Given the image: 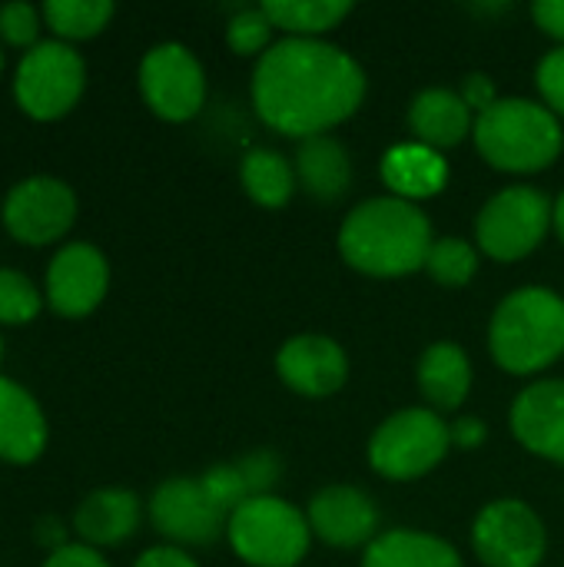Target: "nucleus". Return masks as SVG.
<instances>
[{"instance_id": "obj_18", "label": "nucleus", "mask_w": 564, "mask_h": 567, "mask_svg": "<svg viewBox=\"0 0 564 567\" xmlns=\"http://www.w3.org/2000/svg\"><path fill=\"white\" fill-rule=\"evenodd\" d=\"M50 439L40 402L13 379L0 375V462L33 465Z\"/></svg>"}, {"instance_id": "obj_15", "label": "nucleus", "mask_w": 564, "mask_h": 567, "mask_svg": "<svg viewBox=\"0 0 564 567\" xmlns=\"http://www.w3.org/2000/svg\"><path fill=\"white\" fill-rule=\"evenodd\" d=\"M309 532L329 548H359L372 545L379 535V508L356 485H329L309 498L306 508Z\"/></svg>"}, {"instance_id": "obj_10", "label": "nucleus", "mask_w": 564, "mask_h": 567, "mask_svg": "<svg viewBox=\"0 0 564 567\" xmlns=\"http://www.w3.org/2000/svg\"><path fill=\"white\" fill-rule=\"evenodd\" d=\"M0 223L7 236L23 246L60 243L76 223V193L57 176H27L7 189Z\"/></svg>"}, {"instance_id": "obj_29", "label": "nucleus", "mask_w": 564, "mask_h": 567, "mask_svg": "<svg viewBox=\"0 0 564 567\" xmlns=\"http://www.w3.org/2000/svg\"><path fill=\"white\" fill-rule=\"evenodd\" d=\"M273 20L266 17L263 7H246L236 10L226 23V43L239 56H263L273 47Z\"/></svg>"}, {"instance_id": "obj_2", "label": "nucleus", "mask_w": 564, "mask_h": 567, "mask_svg": "<svg viewBox=\"0 0 564 567\" xmlns=\"http://www.w3.org/2000/svg\"><path fill=\"white\" fill-rule=\"evenodd\" d=\"M432 243L429 216L399 196H372L339 226V256L372 279H402L425 269Z\"/></svg>"}, {"instance_id": "obj_11", "label": "nucleus", "mask_w": 564, "mask_h": 567, "mask_svg": "<svg viewBox=\"0 0 564 567\" xmlns=\"http://www.w3.org/2000/svg\"><path fill=\"white\" fill-rule=\"evenodd\" d=\"M472 548L485 567H539L548 535L529 502L499 498L475 515Z\"/></svg>"}, {"instance_id": "obj_28", "label": "nucleus", "mask_w": 564, "mask_h": 567, "mask_svg": "<svg viewBox=\"0 0 564 567\" xmlns=\"http://www.w3.org/2000/svg\"><path fill=\"white\" fill-rule=\"evenodd\" d=\"M43 309V292L30 276L0 266V326H30Z\"/></svg>"}, {"instance_id": "obj_21", "label": "nucleus", "mask_w": 564, "mask_h": 567, "mask_svg": "<svg viewBox=\"0 0 564 567\" xmlns=\"http://www.w3.org/2000/svg\"><path fill=\"white\" fill-rule=\"evenodd\" d=\"M293 166H296L299 186L312 199H319V203L339 199L349 189V183H352L349 150L336 136H329V133L302 140L299 150H296V163Z\"/></svg>"}, {"instance_id": "obj_3", "label": "nucleus", "mask_w": 564, "mask_h": 567, "mask_svg": "<svg viewBox=\"0 0 564 567\" xmlns=\"http://www.w3.org/2000/svg\"><path fill=\"white\" fill-rule=\"evenodd\" d=\"M489 352L512 375H535L564 355V296L548 286L509 292L489 322Z\"/></svg>"}, {"instance_id": "obj_36", "label": "nucleus", "mask_w": 564, "mask_h": 567, "mask_svg": "<svg viewBox=\"0 0 564 567\" xmlns=\"http://www.w3.org/2000/svg\"><path fill=\"white\" fill-rule=\"evenodd\" d=\"M532 17L545 37L558 40V47H564V0H535Z\"/></svg>"}, {"instance_id": "obj_37", "label": "nucleus", "mask_w": 564, "mask_h": 567, "mask_svg": "<svg viewBox=\"0 0 564 567\" xmlns=\"http://www.w3.org/2000/svg\"><path fill=\"white\" fill-rule=\"evenodd\" d=\"M133 567H199L196 558H189L186 548H176V545H156V548H146L136 565Z\"/></svg>"}, {"instance_id": "obj_31", "label": "nucleus", "mask_w": 564, "mask_h": 567, "mask_svg": "<svg viewBox=\"0 0 564 567\" xmlns=\"http://www.w3.org/2000/svg\"><path fill=\"white\" fill-rule=\"evenodd\" d=\"M199 482H203L206 495L213 498V505H216L226 518H229V515H233L246 498H249V488H246V482H243V475H239L236 462L206 468V472L199 475Z\"/></svg>"}, {"instance_id": "obj_17", "label": "nucleus", "mask_w": 564, "mask_h": 567, "mask_svg": "<svg viewBox=\"0 0 564 567\" xmlns=\"http://www.w3.org/2000/svg\"><path fill=\"white\" fill-rule=\"evenodd\" d=\"M143 522V502L130 488H96L73 512V532L80 545L116 548L136 535Z\"/></svg>"}, {"instance_id": "obj_7", "label": "nucleus", "mask_w": 564, "mask_h": 567, "mask_svg": "<svg viewBox=\"0 0 564 567\" xmlns=\"http://www.w3.org/2000/svg\"><path fill=\"white\" fill-rule=\"evenodd\" d=\"M452 449L449 422L432 409H402L369 439V465L386 482H416L429 475Z\"/></svg>"}, {"instance_id": "obj_23", "label": "nucleus", "mask_w": 564, "mask_h": 567, "mask_svg": "<svg viewBox=\"0 0 564 567\" xmlns=\"http://www.w3.org/2000/svg\"><path fill=\"white\" fill-rule=\"evenodd\" d=\"M362 567H465L462 555L439 535L416 532V528H396L379 535L366 555Z\"/></svg>"}, {"instance_id": "obj_27", "label": "nucleus", "mask_w": 564, "mask_h": 567, "mask_svg": "<svg viewBox=\"0 0 564 567\" xmlns=\"http://www.w3.org/2000/svg\"><path fill=\"white\" fill-rule=\"evenodd\" d=\"M425 272L445 289H462L479 272V246L459 236H442L432 243L425 256Z\"/></svg>"}, {"instance_id": "obj_6", "label": "nucleus", "mask_w": 564, "mask_h": 567, "mask_svg": "<svg viewBox=\"0 0 564 567\" xmlns=\"http://www.w3.org/2000/svg\"><path fill=\"white\" fill-rule=\"evenodd\" d=\"M86 90V63L73 43L40 40L33 50L20 53L13 70V100L17 106L37 120L53 123L63 120Z\"/></svg>"}, {"instance_id": "obj_16", "label": "nucleus", "mask_w": 564, "mask_h": 567, "mask_svg": "<svg viewBox=\"0 0 564 567\" xmlns=\"http://www.w3.org/2000/svg\"><path fill=\"white\" fill-rule=\"evenodd\" d=\"M512 435L522 449L545 462L564 465V382L539 379L532 382L509 412Z\"/></svg>"}, {"instance_id": "obj_4", "label": "nucleus", "mask_w": 564, "mask_h": 567, "mask_svg": "<svg viewBox=\"0 0 564 567\" xmlns=\"http://www.w3.org/2000/svg\"><path fill=\"white\" fill-rule=\"evenodd\" d=\"M482 159L502 173H542L564 150L562 120L535 100L505 96L475 116L472 130Z\"/></svg>"}, {"instance_id": "obj_12", "label": "nucleus", "mask_w": 564, "mask_h": 567, "mask_svg": "<svg viewBox=\"0 0 564 567\" xmlns=\"http://www.w3.org/2000/svg\"><path fill=\"white\" fill-rule=\"evenodd\" d=\"M150 522L153 528L176 548H203L226 535V515L206 495L199 475H176L156 485L150 498Z\"/></svg>"}, {"instance_id": "obj_38", "label": "nucleus", "mask_w": 564, "mask_h": 567, "mask_svg": "<svg viewBox=\"0 0 564 567\" xmlns=\"http://www.w3.org/2000/svg\"><path fill=\"white\" fill-rule=\"evenodd\" d=\"M449 429H452V445L462 449V452H475V449L489 439L485 422L475 419V415H462V419H455Z\"/></svg>"}, {"instance_id": "obj_33", "label": "nucleus", "mask_w": 564, "mask_h": 567, "mask_svg": "<svg viewBox=\"0 0 564 567\" xmlns=\"http://www.w3.org/2000/svg\"><path fill=\"white\" fill-rule=\"evenodd\" d=\"M535 86L542 93V103L564 120V47H555L552 53L542 56L535 70Z\"/></svg>"}, {"instance_id": "obj_26", "label": "nucleus", "mask_w": 564, "mask_h": 567, "mask_svg": "<svg viewBox=\"0 0 564 567\" xmlns=\"http://www.w3.org/2000/svg\"><path fill=\"white\" fill-rule=\"evenodd\" d=\"M40 13L53 40L76 43V40H90L103 33L116 7L110 0H47L40 3Z\"/></svg>"}, {"instance_id": "obj_22", "label": "nucleus", "mask_w": 564, "mask_h": 567, "mask_svg": "<svg viewBox=\"0 0 564 567\" xmlns=\"http://www.w3.org/2000/svg\"><path fill=\"white\" fill-rule=\"evenodd\" d=\"M419 389L432 412H455L472 392V362L459 342H435L419 359Z\"/></svg>"}, {"instance_id": "obj_34", "label": "nucleus", "mask_w": 564, "mask_h": 567, "mask_svg": "<svg viewBox=\"0 0 564 567\" xmlns=\"http://www.w3.org/2000/svg\"><path fill=\"white\" fill-rule=\"evenodd\" d=\"M459 96L465 100V106L479 116V113H485V110H492L502 96H499V90H495V80L489 76V73H469L465 80H462V86H459Z\"/></svg>"}, {"instance_id": "obj_8", "label": "nucleus", "mask_w": 564, "mask_h": 567, "mask_svg": "<svg viewBox=\"0 0 564 567\" xmlns=\"http://www.w3.org/2000/svg\"><path fill=\"white\" fill-rule=\"evenodd\" d=\"M552 203L535 186H509L495 193L475 219V246L495 262L532 256L552 229Z\"/></svg>"}, {"instance_id": "obj_19", "label": "nucleus", "mask_w": 564, "mask_h": 567, "mask_svg": "<svg viewBox=\"0 0 564 567\" xmlns=\"http://www.w3.org/2000/svg\"><path fill=\"white\" fill-rule=\"evenodd\" d=\"M409 130L416 143H425L442 153L472 136L475 113L465 106L459 90L429 86L409 103Z\"/></svg>"}, {"instance_id": "obj_35", "label": "nucleus", "mask_w": 564, "mask_h": 567, "mask_svg": "<svg viewBox=\"0 0 564 567\" xmlns=\"http://www.w3.org/2000/svg\"><path fill=\"white\" fill-rule=\"evenodd\" d=\"M40 567H113V565H110L96 548L80 545V542H70V545H63L60 551L47 555Z\"/></svg>"}, {"instance_id": "obj_30", "label": "nucleus", "mask_w": 564, "mask_h": 567, "mask_svg": "<svg viewBox=\"0 0 564 567\" xmlns=\"http://www.w3.org/2000/svg\"><path fill=\"white\" fill-rule=\"evenodd\" d=\"M40 27H43V13L37 3L10 0L0 7V43L27 53L40 43Z\"/></svg>"}, {"instance_id": "obj_5", "label": "nucleus", "mask_w": 564, "mask_h": 567, "mask_svg": "<svg viewBox=\"0 0 564 567\" xmlns=\"http://www.w3.org/2000/svg\"><path fill=\"white\" fill-rule=\"evenodd\" d=\"M226 538L249 567H299L312 545L306 515L279 495L246 498L229 515Z\"/></svg>"}, {"instance_id": "obj_25", "label": "nucleus", "mask_w": 564, "mask_h": 567, "mask_svg": "<svg viewBox=\"0 0 564 567\" xmlns=\"http://www.w3.org/2000/svg\"><path fill=\"white\" fill-rule=\"evenodd\" d=\"M266 17L276 30L299 40H322V33L336 30L349 13L352 3L346 0H266Z\"/></svg>"}, {"instance_id": "obj_24", "label": "nucleus", "mask_w": 564, "mask_h": 567, "mask_svg": "<svg viewBox=\"0 0 564 567\" xmlns=\"http://www.w3.org/2000/svg\"><path fill=\"white\" fill-rule=\"evenodd\" d=\"M239 183L246 196L263 209H283L296 193V166L269 146H253L239 163Z\"/></svg>"}, {"instance_id": "obj_14", "label": "nucleus", "mask_w": 564, "mask_h": 567, "mask_svg": "<svg viewBox=\"0 0 564 567\" xmlns=\"http://www.w3.org/2000/svg\"><path fill=\"white\" fill-rule=\"evenodd\" d=\"M276 372L283 385L302 399H329L349 379V359L329 336L306 332L293 336L276 352Z\"/></svg>"}, {"instance_id": "obj_9", "label": "nucleus", "mask_w": 564, "mask_h": 567, "mask_svg": "<svg viewBox=\"0 0 564 567\" xmlns=\"http://www.w3.org/2000/svg\"><path fill=\"white\" fill-rule=\"evenodd\" d=\"M136 83L150 113L166 123H186L206 103V70L199 56L176 40L156 43L143 53Z\"/></svg>"}, {"instance_id": "obj_20", "label": "nucleus", "mask_w": 564, "mask_h": 567, "mask_svg": "<svg viewBox=\"0 0 564 567\" xmlns=\"http://www.w3.org/2000/svg\"><path fill=\"white\" fill-rule=\"evenodd\" d=\"M382 183L389 186V196H399L406 203H419L429 196H439L449 183V163L439 150L425 143H399L382 156Z\"/></svg>"}, {"instance_id": "obj_32", "label": "nucleus", "mask_w": 564, "mask_h": 567, "mask_svg": "<svg viewBox=\"0 0 564 567\" xmlns=\"http://www.w3.org/2000/svg\"><path fill=\"white\" fill-rule=\"evenodd\" d=\"M236 468H239V475H243V482H246V488H249V498H256V495H273V488H276L279 478H283V458H279L273 449H256V452L243 455V458L236 462Z\"/></svg>"}, {"instance_id": "obj_41", "label": "nucleus", "mask_w": 564, "mask_h": 567, "mask_svg": "<svg viewBox=\"0 0 564 567\" xmlns=\"http://www.w3.org/2000/svg\"><path fill=\"white\" fill-rule=\"evenodd\" d=\"M0 73H3V43H0Z\"/></svg>"}, {"instance_id": "obj_1", "label": "nucleus", "mask_w": 564, "mask_h": 567, "mask_svg": "<svg viewBox=\"0 0 564 567\" xmlns=\"http://www.w3.org/2000/svg\"><path fill=\"white\" fill-rule=\"evenodd\" d=\"M256 116L293 140H309L346 123L366 100V70L329 40L283 37L253 70Z\"/></svg>"}, {"instance_id": "obj_13", "label": "nucleus", "mask_w": 564, "mask_h": 567, "mask_svg": "<svg viewBox=\"0 0 564 567\" xmlns=\"http://www.w3.org/2000/svg\"><path fill=\"white\" fill-rule=\"evenodd\" d=\"M110 292V262L93 243H63L43 279L47 306L63 319H86Z\"/></svg>"}, {"instance_id": "obj_40", "label": "nucleus", "mask_w": 564, "mask_h": 567, "mask_svg": "<svg viewBox=\"0 0 564 567\" xmlns=\"http://www.w3.org/2000/svg\"><path fill=\"white\" fill-rule=\"evenodd\" d=\"M552 226H555V233L562 236L564 243V193L555 199V209H552Z\"/></svg>"}, {"instance_id": "obj_42", "label": "nucleus", "mask_w": 564, "mask_h": 567, "mask_svg": "<svg viewBox=\"0 0 564 567\" xmlns=\"http://www.w3.org/2000/svg\"><path fill=\"white\" fill-rule=\"evenodd\" d=\"M0 362H3V336H0Z\"/></svg>"}, {"instance_id": "obj_39", "label": "nucleus", "mask_w": 564, "mask_h": 567, "mask_svg": "<svg viewBox=\"0 0 564 567\" xmlns=\"http://www.w3.org/2000/svg\"><path fill=\"white\" fill-rule=\"evenodd\" d=\"M37 542L40 545H47V551L53 555V551H60L63 545H70L66 542V532H63V525L57 522V518H43V522H37Z\"/></svg>"}]
</instances>
